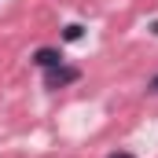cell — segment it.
I'll return each mask as SVG.
<instances>
[{
    "mask_svg": "<svg viewBox=\"0 0 158 158\" xmlns=\"http://www.w3.org/2000/svg\"><path fill=\"white\" fill-rule=\"evenodd\" d=\"M81 81V70L77 66H55V70H44V88H52V92H59V88H66V85H74Z\"/></svg>",
    "mask_w": 158,
    "mask_h": 158,
    "instance_id": "1",
    "label": "cell"
},
{
    "mask_svg": "<svg viewBox=\"0 0 158 158\" xmlns=\"http://www.w3.org/2000/svg\"><path fill=\"white\" fill-rule=\"evenodd\" d=\"M81 37H85V26H81V22H70V26L63 30V40H66V44H77Z\"/></svg>",
    "mask_w": 158,
    "mask_h": 158,
    "instance_id": "3",
    "label": "cell"
},
{
    "mask_svg": "<svg viewBox=\"0 0 158 158\" xmlns=\"http://www.w3.org/2000/svg\"><path fill=\"white\" fill-rule=\"evenodd\" d=\"M33 63H37L40 70H55V66H63V55H59V48H37L33 52Z\"/></svg>",
    "mask_w": 158,
    "mask_h": 158,
    "instance_id": "2",
    "label": "cell"
},
{
    "mask_svg": "<svg viewBox=\"0 0 158 158\" xmlns=\"http://www.w3.org/2000/svg\"><path fill=\"white\" fill-rule=\"evenodd\" d=\"M107 158H136V155H129V151H114V155H107Z\"/></svg>",
    "mask_w": 158,
    "mask_h": 158,
    "instance_id": "5",
    "label": "cell"
},
{
    "mask_svg": "<svg viewBox=\"0 0 158 158\" xmlns=\"http://www.w3.org/2000/svg\"><path fill=\"white\" fill-rule=\"evenodd\" d=\"M147 92H155V96H158V74H155L151 81H147Z\"/></svg>",
    "mask_w": 158,
    "mask_h": 158,
    "instance_id": "4",
    "label": "cell"
}]
</instances>
